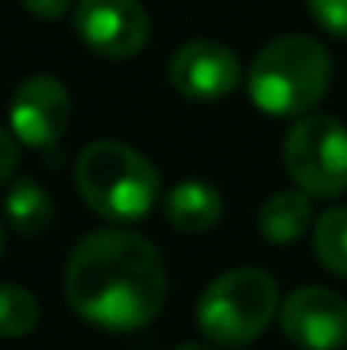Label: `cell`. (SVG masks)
I'll return each instance as SVG.
<instances>
[{"label": "cell", "instance_id": "cell-1", "mask_svg": "<svg viewBox=\"0 0 347 350\" xmlns=\"http://www.w3.org/2000/svg\"><path fill=\"white\" fill-rule=\"evenodd\" d=\"M65 296L86 323L129 334L157 320L167 299V269L160 252L140 234L92 232L72 248Z\"/></svg>", "mask_w": 347, "mask_h": 350}, {"label": "cell", "instance_id": "cell-2", "mask_svg": "<svg viewBox=\"0 0 347 350\" xmlns=\"http://www.w3.org/2000/svg\"><path fill=\"white\" fill-rule=\"evenodd\" d=\"M331 85V55L307 34L269 41L248 65L245 89L266 116H300L313 109Z\"/></svg>", "mask_w": 347, "mask_h": 350}, {"label": "cell", "instance_id": "cell-3", "mask_svg": "<svg viewBox=\"0 0 347 350\" xmlns=\"http://www.w3.org/2000/svg\"><path fill=\"white\" fill-rule=\"evenodd\" d=\"M79 198L110 221H140L160 198L157 167L133 146L116 139L89 143L75 160Z\"/></svg>", "mask_w": 347, "mask_h": 350}, {"label": "cell", "instance_id": "cell-4", "mask_svg": "<svg viewBox=\"0 0 347 350\" xmlns=\"http://www.w3.org/2000/svg\"><path fill=\"white\" fill-rule=\"evenodd\" d=\"M279 289L262 269H231L198 299V327L215 347L252 344L276 317Z\"/></svg>", "mask_w": 347, "mask_h": 350}, {"label": "cell", "instance_id": "cell-5", "mask_svg": "<svg viewBox=\"0 0 347 350\" xmlns=\"http://www.w3.org/2000/svg\"><path fill=\"white\" fill-rule=\"evenodd\" d=\"M286 174L310 198H337L347 191V126L313 113L303 116L283 143Z\"/></svg>", "mask_w": 347, "mask_h": 350}, {"label": "cell", "instance_id": "cell-6", "mask_svg": "<svg viewBox=\"0 0 347 350\" xmlns=\"http://www.w3.org/2000/svg\"><path fill=\"white\" fill-rule=\"evenodd\" d=\"M75 34L99 58H133L150 38V21L140 0H79Z\"/></svg>", "mask_w": 347, "mask_h": 350}, {"label": "cell", "instance_id": "cell-7", "mask_svg": "<svg viewBox=\"0 0 347 350\" xmlns=\"http://www.w3.org/2000/svg\"><path fill=\"white\" fill-rule=\"evenodd\" d=\"M170 85L191 103H218L242 85V62L222 41H188L170 58Z\"/></svg>", "mask_w": 347, "mask_h": 350}, {"label": "cell", "instance_id": "cell-8", "mask_svg": "<svg viewBox=\"0 0 347 350\" xmlns=\"http://www.w3.org/2000/svg\"><path fill=\"white\" fill-rule=\"evenodd\" d=\"M279 327L303 350H341L347 347V303L324 286H303L286 296Z\"/></svg>", "mask_w": 347, "mask_h": 350}, {"label": "cell", "instance_id": "cell-9", "mask_svg": "<svg viewBox=\"0 0 347 350\" xmlns=\"http://www.w3.org/2000/svg\"><path fill=\"white\" fill-rule=\"evenodd\" d=\"M72 119V99L65 85L51 75H31L17 85L10 99V129L24 146H55Z\"/></svg>", "mask_w": 347, "mask_h": 350}, {"label": "cell", "instance_id": "cell-10", "mask_svg": "<svg viewBox=\"0 0 347 350\" xmlns=\"http://www.w3.org/2000/svg\"><path fill=\"white\" fill-rule=\"evenodd\" d=\"M164 215L184 234L211 232L222 221V194L205 180H181L167 191Z\"/></svg>", "mask_w": 347, "mask_h": 350}, {"label": "cell", "instance_id": "cell-11", "mask_svg": "<svg viewBox=\"0 0 347 350\" xmlns=\"http://www.w3.org/2000/svg\"><path fill=\"white\" fill-rule=\"evenodd\" d=\"M310 218H313L310 194H303V191H279V194H272L262 204L259 232H262V238L269 245H293L310 228Z\"/></svg>", "mask_w": 347, "mask_h": 350}, {"label": "cell", "instance_id": "cell-12", "mask_svg": "<svg viewBox=\"0 0 347 350\" xmlns=\"http://www.w3.org/2000/svg\"><path fill=\"white\" fill-rule=\"evenodd\" d=\"M7 221L24 238L48 232L55 221V204H51L48 191L34 180H14L7 187Z\"/></svg>", "mask_w": 347, "mask_h": 350}, {"label": "cell", "instance_id": "cell-13", "mask_svg": "<svg viewBox=\"0 0 347 350\" xmlns=\"http://www.w3.org/2000/svg\"><path fill=\"white\" fill-rule=\"evenodd\" d=\"M313 252L327 272L347 279V208H331L317 218Z\"/></svg>", "mask_w": 347, "mask_h": 350}, {"label": "cell", "instance_id": "cell-14", "mask_svg": "<svg viewBox=\"0 0 347 350\" xmlns=\"http://www.w3.org/2000/svg\"><path fill=\"white\" fill-rule=\"evenodd\" d=\"M34 327H38V299L27 289L7 282L0 289V334L14 340V337L31 334Z\"/></svg>", "mask_w": 347, "mask_h": 350}, {"label": "cell", "instance_id": "cell-15", "mask_svg": "<svg viewBox=\"0 0 347 350\" xmlns=\"http://www.w3.org/2000/svg\"><path fill=\"white\" fill-rule=\"evenodd\" d=\"M313 21L334 34V38H347V0H307Z\"/></svg>", "mask_w": 347, "mask_h": 350}, {"label": "cell", "instance_id": "cell-16", "mask_svg": "<svg viewBox=\"0 0 347 350\" xmlns=\"http://www.w3.org/2000/svg\"><path fill=\"white\" fill-rule=\"evenodd\" d=\"M21 7H24L27 14L41 17V21H58V17L68 14L72 0H21Z\"/></svg>", "mask_w": 347, "mask_h": 350}, {"label": "cell", "instance_id": "cell-17", "mask_svg": "<svg viewBox=\"0 0 347 350\" xmlns=\"http://www.w3.org/2000/svg\"><path fill=\"white\" fill-rule=\"evenodd\" d=\"M17 143H21V139H17V136H14V129L7 126V129L0 133V153H3V157H0V177H3V180H10V177H14V163H17Z\"/></svg>", "mask_w": 347, "mask_h": 350}, {"label": "cell", "instance_id": "cell-18", "mask_svg": "<svg viewBox=\"0 0 347 350\" xmlns=\"http://www.w3.org/2000/svg\"><path fill=\"white\" fill-rule=\"evenodd\" d=\"M174 350H215V347H208V344H181V347H174Z\"/></svg>", "mask_w": 347, "mask_h": 350}]
</instances>
